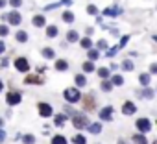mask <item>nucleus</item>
<instances>
[{
	"instance_id": "1",
	"label": "nucleus",
	"mask_w": 157,
	"mask_h": 144,
	"mask_svg": "<svg viewBox=\"0 0 157 144\" xmlns=\"http://www.w3.org/2000/svg\"><path fill=\"white\" fill-rule=\"evenodd\" d=\"M63 96H65V100H67V102H70V104H76L78 100L82 98V93L78 91V87H70V89H65Z\"/></svg>"
},
{
	"instance_id": "2",
	"label": "nucleus",
	"mask_w": 157,
	"mask_h": 144,
	"mask_svg": "<svg viewBox=\"0 0 157 144\" xmlns=\"http://www.w3.org/2000/svg\"><path fill=\"white\" fill-rule=\"evenodd\" d=\"M72 124H74L76 129H83V127H89V118L82 113H76L72 116Z\"/></svg>"
},
{
	"instance_id": "3",
	"label": "nucleus",
	"mask_w": 157,
	"mask_h": 144,
	"mask_svg": "<svg viewBox=\"0 0 157 144\" xmlns=\"http://www.w3.org/2000/svg\"><path fill=\"white\" fill-rule=\"evenodd\" d=\"M37 111H39V115H41L43 118H48V116H52V113H54L52 105L46 104V102H39V104H37Z\"/></svg>"
},
{
	"instance_id": "4",
	"label": "nucleus",
	"mask_w": 157,
	"mask_h": 144,
	"mask_svg": "<svg viewBox=\"0 0 157 144\" xmlns=\"http://www.w3.org/2000/svg\"><path fill=\"white\" fill-rule=\"evenodd\" d=\"M21 100H22V94L17 93V91H11V93H8V96H6L8 105H17V104H21Z\"/></svg>"
},
{
	"instance_id": "5",
	"label": "nucleus",
	"mask_w": 157,
	"mask_h": 144,
	"mask_svg": "<svg viewBox=\"0 0 157 144\" xmlns=\"http://www.w3.org/2000/svg\"><path fill=\"white\" fill-rule=\"evenodd\" d=\"M15 68H17L19 72H28V70H30L28 59H26V57H17V59H15Z\"/></svg>"
},
{
	"instance_id": "6",
	"label": "nucleus",
	"mask_w": 157,
	"mask_h": 144,
	"mask_svg": "<svg viewBox=\"0 0 157 144\" xmlns=\"http://www.w3.org/2000/svg\"><path fill=\"white\" fill-rule=\"evenodd\" d=\"M135 126H137V129H139L140 133H148V131L151 129V124H150L148 118H139V120L135 122Z\"/></svg>"
},
{
	"instance_id": "7",
	"label": "nucleus",
	"mask_w": 157,
	"mask_h": 144,
	"mask_svg": "<svg viewBox=\"0 0 157 144\" xmlns=\"http://www.w3.org/2000/svg\"><path fill=\"white\" fill-rule=\"evenodd\" d=\"M21 21H22L21 13H17V11H11V13H8V24L19 26V24H21Z\"/></svg>"
},
{
	"instance_id": "8",
	"label": "nucleus",
	"mask_w": 157,
	"mask_h": 144,
	"mask_svg": "<svg viewBox=\"0 0 157 144\" xmlns=\"http://www.w3.org/2000/svg\"><path fill=\"white\" fill-rule=\"evenodd\" d=\"M122 113L124 115H135L137 113V105L133 104V102H124V105H122Z\"/></svg>"
},
{
	"instance_id": "9",
	"label": "nucleus",
	"mask_w": 157,
	"mask_h": 144,
	"mask_svg": "<svg viewBox=\"0 0 157 144\" xmlns=\"http://www.w3.org/2000/svg\"><path fill=\"white\" fill-rule=\"evenodd\" d=\"M83 107H85L87 111H93V109H96V104H94V98H93L91 94H87V96H83Z\"/></svg>"
},
{
	"instance_id": "10",
	"label": "nucleus",
	"mask_w": 157,
	"mask_h": 144,
	"mask_svg": "<svg viewBox=\"0 0 157 144\" xmlns=\"http://www.w3.org/2000/svg\"><path fill=\"white\" fill-rule=\"evenodd\" d=\"M98 116H100L102 120H111V118H113V107H104V109L98 113Z\"/></svg>"
},
{
	"instance_id": "11",
	"label": "nucleus",
	"mask_w": 157,
	"mask_h": 144,
	"mask_svg": "<svg viewBox=\"0 0 157 144\" xmlns=\"http://www.w3.org/2000/svg\"><path fill=\"white\" fill-rule=\"evenodd\" d=\"M120 13H122V8H107V9H104V15L105 17H117Z\"/></svg>"
},
{
	"instance_id": "12",
	"label": "nucleus",
	"mask_w": 157,
	"mask_h": 144,
	"mask_svg": "<svg viewBox=\"0 0 157 144\" xmlns=\"http://www.w3.org/2000/svg\"><path fill=\"white\" fill-rule=\"evenodd\" d=\"M44 22H46V21H44V17H43V15H35V17L32 19V24H33L35 28H43V26H44Z\"/></svg>"
},
{
	"instance_id": "13",
	"label": "nucleus",
	"mask_w": 157,
	"mask_h": 144,
	"mask_svg": "<svg viewBox=\"0 0 157 144\" xmlns=\"http://www.w3.org/2000/svg\"><path fill=\"white\" fill-rule=\"evenodd\" d=\"M67 41H68V43H76V41H80V35H78V32H76V30L67 32Z\"/></svg>"
},
{
	"instance_id": "14",
	"label": "nucleus",
	"mask_w": 157,
	"mask_h": 144,
	"mask_svg": "<svg viewBox=\"0 0 157 144\" xmlns=\"http://www.w3.org/2000/svg\"><path fill=\"white\" fill-rule=\"evenodd\" d=\"M74 80H76V87H85V85H87V80H85L83 74H76Z\"/></svg>"
},
{
	"instance_id": "15",
	"label": "nucleus",
	"mask_w": 157,
	"mask_h": 144,
	"mask_svg": "<svg viewBox=\"0 0 157 144\" xmlns=\"http://www.w3.org/2000/svg\"><path fill=\"white\" fill-rule=\"evenodd\" d=\"M41 54H43V57H46V59H54V57H56V52H54L52 48H48V46H44V48L41 50Z\"/></svg>"
},
{
	"instance_id": "16",
	"label": "nucleus",
	"mask_w": 157,
	"mask_h": 144,
	"mask_svg": "<svg viewBox=\"0 0 157 144\" xmlns=\"http://www.w3.org/2000/svg\"><path fill=\"white\" fill-rule=\"evenodd\" d=\"M56 68H57L59 72H63V70L68 68V63H67L65 59H57V61H56Z\"/></svg>"
},
{
	"instance_id": "17",
	"label": "nucleus",
	"mask_w": 157,
	"mask_h": 144,
	"mask_svg": "<svg viewBox=\"0 0 157 144\" xmlns=\"http://www.w3.org/2000/svg\"><path fill=\"white\" fill-rule=\"evenodd\" d=\"M52 144H67V137L65 135H54L52 137Z\"/></svg>"
},
{
	"instance_id": "18",
	"label": "nucleus",
	"mask_w": 157,
	"mask_h": 144,
	"mask_svg": "<svg viewBox=\"0 0 157 144\" xmlns=\"http://www.w3.org/2000/svg\"><path fill=\"white\" fill-rule=\"evenodd\" d=\"M80 44H82V48H85V50H91V46H93V41H91L89 37H83V39H80Z\"/></svg>"
},
{
	"instance_id": "19",
	"label": "nucleus",
	"mask_w": 157,
	"mask_h": 144,
	"mask_svg": "<svg viewBox=\"0 0 157 144\" xmlns=\"http://www.w3.org/2000/svg\"><path fill=\"white\" fill-rule=\"evenodd\" d=\"M133 140H135V144H148V140H146V137H144L142 133L133 135Z\"/></svg>"
},
{
	"instance_id": "20",
	"label": "nucleus",
	"mask_w": 157,
	"mask_h": 144,
	"mask_svg": "<svg viewBox=\"0 0 157 144\" xmlns=\"http://www.w3.org/2000/svg\"><path fill=\"white\" fill-rule=\"evenodd\" d=\"M98 76L104 78V81H105V80L111 76V70H109V68H98Z\"/></svg>"
},
{
	"instance_id": "21",
	"label": "nucleus",
	"mask_w": 157,
	"mask_h": 144,
	"mask_svg": "<svg viewBox=\"0 0 157 144\" xmlns=\"http://www.w3.org/2000/svg\"><path fill=\"white\" fill-rule=\"evenodd\" d=\"M111 83L118 87V85H122V83H124V78H122L120 74H115V76H111Z\"/></svg>"
},
{
	"instance_id": "22",
	"label": "nucleus",
	"mask_w": 157,
	"mask_h": 144,
	"mask_svg": "<svg viewBox=\"0 0 157 144\" xmlns=\"http://www.w3.org/2000/svg\"><path fill=\"white\" fill-rule=\"evenodd\" d=\"M150 80H151V78H150V74H146V72H144V74H140V76H139V81H140V85H144V87H146V85L150 83Z\"/></svg>"
},
{
	"instance_id": "23",
	"label": "nucleus",
	"mask_w": 157,
	"mask_h": 144,
	"mask_svg": "<svg viewBox=\"0 0 157 144\" xmlns=\"http://www.w3.org/2000/svg\"><path fill=\"white\" fill-rule=\"evenodd\" d=\"M61 19H63L65 22H68V24H70V22H74V13H72V11H65Z\"/></svg>"
},
{
	"instance_id": "24",
	"label": "nucleus",
	"mask_w": 157,
	"mask_h": 144,
	"mask_svg": "<svg viewBox=\"0 0 157 144\" xmlns=\"http://www.w3.org/2000/svg\"><path fill=\"white\" fill-rule=\"evenodd\" d=\"M46 35L48 37H56L57 35V26H54V24L52 26H46Z\"/></svg>"
},
{
	"instance_id": "25",
	"label": "nucleus",
	"mask_w": 157,
	"mask_h": 144,
	"mask_svg": "<svg viewBox=\"0 0 157 144\" xmlns=\"http://www.w3.org/2000/svg\"><path fill=\"white\" fill-rule=\"evenodd\" d=\"M65 120H67V115H57L54 124H56L57 127H61V126H65Z\"/></svg>"
},
{
	"instance_id": "26",
	"label": "nucleus",
	"mask_w": 157,
	"mask_h": 144,
	"mask_svg": "<svg viewBox=\"0 0 157 144\" xmlns=\"http://www.w3.org/2000/svg\"><path fill=\"white\" fill-rule=\"evenodd\" d=\"M72 142H74V144H87V138H85L83 135H74Z\"/></svg>"
},
{
	"instance_id": "27",
	"label": "nucleus",
	"mask_w": 157,
	"mask_h": 144,
	"mask_svg": "<svg viewBox=\"0 0 157 144\" xmlns=\"http://www.w3.org/2000/svg\"><path fill=\"white\" fill-rule=\"evenodd\" d=\"M17 41H19V43H26V41H28V33H26L24 30H22V32H17Z\"/></svg>"
},
{
	"instance_id": "28",
	"label": "nucleus",
	"mask_w": 157,
	"mask_h": 144,
	"mask_svg": "<svg viewBox=\"0 0 157 144\" xmlns=\"http://www.w3.org/2000/svg\"><path fill=\"white\" fill-rule=\"evenodd\" d=\"M24 83H43V80H41L39 76H28V78L24 80Z\"/></svg>"
},
{
	"instance_id": "29",
	"label": "nucleus",
	"mask_w": 157,
	"mask_h": 144,
	"mask_svg": "<svg viewBox=\"0 0 157 144\" xmlns=\"http://www.w3.org/2000/svg\"><path fill=\"white\" fill-rule=\"evenodd\" d=\"M102 91H104V93H111V91H113V83L105 80V81L102 83Z\"/></svg>"
},
{
	"instance_id": "30",
	"label": "nucleus",
	"mask_w": 157,
	"mask_h": 144,
	"mask_svg": "<svg viewBox=\"0 0 157 144\" xmlns=\"http://www.w3.org/2000/svg\"><path fill=\"white\" fill-rule=\"evenodd\" d=\"M89 131H91V133H100V131H102V124H98V122H96V124H91V126H89Z\"/></svg>"
},
{
	"instance_id": "31",
	"label": "nucleus",
	"mask_w": 157,
	"mask_h": 144,
	"mask_svg": "<svg viewBox=\"0 0 157 144\" xmlns=\"http://www.w3.org/2000/svg\"><path fill=\"white\" fill-rule=\"evenodd\" d=\"M22 142H24V144H35V137L28 133V135H24V137H22Z\"/></svg>"
},
{
	"instance_id": "32",
	"label": "nucleus",
	"mask_w": 157,
	"mask_h": 144,
	"mask_svg": "<svg viewBox=\"0 0 157 144\" xmlns=\"http://www.w3.org/2000/svg\"><path fill=\"white\" fill-rule=\"evenodd\" d=\"M139 96H142V98H153V91L151 89H144L142 93H139Z\"/></svg>"
},
{
	"instance_id": "33",
	"label": "nucleus",
	"mask_w": 157,
	"mask_h": 144,
	"mask_svg": "<svg viewBox=\"0 0 157 144\" xmlns=\"http://www.w3.org/2000/svg\"><path fill=\"white\" fill-rule=\"evenodd\" d=\"M10 33V26H6V24H0V37H6Z\"/></svg>"
},
{
	"instance_id": "34",
	"label": "nucleus",
	"mask_w": 157,
	"mask_h": 144,
	"mask_svg": "<svg viewBox=\"0 0 157 144\" xmlns=\"http://www.w3.org/2000/svg\"><path fill=\"white\" fill-rule=\"evenodd\" d=\"M98 57H100L98 50H89V61H96Z\"/></svg>"
},
{
	"instance_id": "35",
	"label": "nucleus",
	"mask_w": 157,
	"mask_h": 144,
	"mask_svg": "<svg viewBox=\"0 0 157 144\" xmlns=\"http://www.w3.org/2000/svg\"><path fill=\"white\" fill-rule=\"evenodd\" d=\"M83 70H85V72H93V70H94L93 61H85V63H83Z\"/></svg>"
},
{
	"instance_id": "36",
	"label": "nucleus",
	"mask_w": 157,
	"mask_h": 144,
	"mask_svg": "<svg viewBox=\"0 0 157 144\" xmlns=\"http://www.w3.org/2000/svg\"><path fill=\"white\" fill-rule=\"evenodd\" d=\"M87 13H89V15H96V13H98L96 6H94V4H89V6H87Z\"/></svg>"
},
{
	"instance_id": "37",
	"label": "nucleus",
	"mask_w": 157,
	"mask_h": 144,
	"mask_svg": "<svg viewBox=\"0 0 157 144\" xmlns=\"http://www.w3.org/2000/svg\"><path fill=\"white\" fill-rule=\"evenodd\" d=\"M118 50H120V46H118V44H117V46H113V48H109V50H107V57H113Z\"/></svg>"
},
{
	"instance_id": "38",
	"label": "nucleus",
	"mask_w": 157,
	"mask_h": 144,
	"mask_svg": "<svg viewBox=\"0 0 157 144\" xmlns=\"http://www.w3.org/2000/svg\"><path fill=\"white\" fill-rule=\"evenodd\" d=\"M122 68L129 72V70H133V63H131V61H124V63H122Z\"/></svg>"
},
{
	"instance_id": "39",
	"label": "nucleus",
	"mask_w": 157,
	"mask_h": 144,
	"mask_svg": "<svg viewBox=\"0 0 157 144\" xmlns=\"http://www.w3.org/2000/svg\"><path fill=\"white\" fill-rule=\"evenodd\" d=\"M8 4H10V6H13V8H19V6H22V0H10Z\"/></svg>"
},
{
	"instance_id": "40",
	"label": "nucleus",
	"mask_w": 157,
	"mask_h": 144,
	"mask_svg": "<svg viewBox=\"0 0 157 144\" xmlns=\"http://www.w3.org/2000/svg\"><path fill=\"white\" fill-rule=\"evenodd\" d=\"M128 41H129V37H128V35H124V37L120 39V44H118V46H120V48H122V46H126V43H128Z\"/></svg>"
},
{
	"instance_id": "41",
	"label": "nucleus",
	"mask_w": 157,
	"mask_h": 144,
	"mask_svg": "<svg viewBox=\"0 0 157 144\" xmlns=\"http://www.w3.org/2000/svg\"><path fill=\"white\" fill-rule=\"evenodd\" d=\"M150 72H151V74H157V63H151L150 65Z\"/></svg>"
},
{
	"instance_id": "42",
	"label": "nucleus",
	"mask_w": 157,
	"mask_h": 144,
	"mask_svg": "<svg viewBox=\"0 0 157 144\" xmlns=\"http://www.w3.org/2000/svg\"><path fill=\"white\" fill-rule=\"evenodd\" d=\"M96 46H98V48H107V43L102 39V41H98V44H96Z\"/></svg>"
},
{
	"instance_id": "43",
	"label": "nucleus",
	"mask_w": 157,
	"mask_h": 144,
	"mask_svg": "<svg viewBox=\"0 0 157 144\" xmlns=\"http://www.w3.org/2000/svg\"><path fill=\"white\" fill-rule=\"evenodd\" d=\"M8 65H10V61H8V59H6V57H4V59H2V63H0V66H2V68H6V66H8Z\"/></svg>"
},
{
	"instance_id": "44",
	"label": "nucleus",
	"mask_w": 157,
	"mask_h": 144,
	"mask_svg": "<svg viewBox=\"0 0 157 144\" xmlns=\"http://www.w3.org/2000/svg\"><path fill=\"white\" fill-rule=\"evenodd\" d=\"M4 50H6V44H4V41H0V54H4Z\"/></svg>"
},
{
	"instance_id": "45",
	"label": "nucleus",
	"mask_w": 157,
	"mask_h": 144,
	"mask_svg": "<svg viewBox=\"0 0 157 144\" xmlns=\"http://www.w3.org/2000/svg\"><path fill=\"white\" fill-rule=\"evenodd\" d=\"M72 0H61V6H70Z\"/></svg>"
},
{
	"instance_id": "46",
	"label": "nucleus",
	"mask_w": 157,
	"mask_h": 144,
	"mask_svg": "<svg viewBox=\"0 0 157 144\" xmlns=\"http://www.w3.org/2000/svg\"><path fill=\"white\" fill-rule=\"evenodd\" d=\"M4 138H6V133H4V131H2V129H0V142H2V140H4Z\"/></svg>"
},
{
	"instance_id": "47",
	"label": "nucleus",
	"mask_w": 157,
	"mask_h": 144,
	"mask_svg": "<svg viewBox=\"0 0 157 144\" xmlns=\"http://www.w3.org/2000/svg\"><path fill=\"white\" fill-rule=\"evenodd\" d=\"M6 4H8V2H6V0H0V8H4Z\"/></svg>"
},
{
	"instance_id": "48",
	"label": "nucleus",
	"mask_w": 157,
	"mask_h": 144,
	"mask_svg": "<svg viewBox=\"0 0 157 144\" xmlns=\"http://www.w3.org/2000/svg\"><path fill=\"white\" fill-rule=\"evenodd\" d=\"M118 144H128V142L126 140H118Z\"/></svg>"
},
{
	"instance_id": "49",
	"label": "nucleus",
	"mask_w": 157,
	"mask_h": 144,
	"mask_svg": "<svg viewBox=\"0 0 157 144\" xmlns=\"http://www.w3.org/2000/svg\"><path fill=\"white\" fill-rule=\"evenodd\" d=\"M2 126H4V120H2V118H0V127H2Z\"/></svg>"
},
{
	"instance_id": "50",
	"label": "nucleus",
	"mask_w": 157,
	"mask_h": 144,
	"mask_svg": "<svg viewBox=\"0 0 157 144\" xmlns=\"http://www.w3.org/2000/svg\"><path fill=\"white\" fill-rule=\"evenodd\" d=\"M2 87H4V85H2V81H0V93H2Z\"/></svg>"
}]
</instances>
